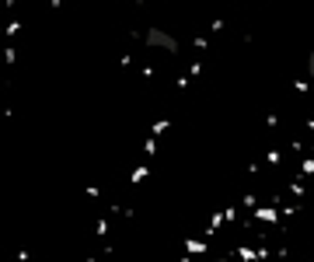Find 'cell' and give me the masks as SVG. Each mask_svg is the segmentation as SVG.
Here are the masks:
<instances>
[{"instance_id":"obj_1","label":"cell","mask_w":314,"mask_h":262,"mask_svg":"<svg viewBox=\"0 0 314 262\" xmlns=\"http://www.w3.org/2000/svg\"><path fill=\"white\" fill-rule=\"evenodd\" d=\"M147 46H161V49H178L175 35H168V32H161V28H150V32H147Z\"/></svg>"},{"instance_id":"obj_2","label":"cell","mask_w":314,"mask_h":262,"mask_svg":"<svg viewBox=\"0 0 314 262\" xmlns=\"http://www.w3.org/2000/svg\"><path fill=\"white\" fill-rule=\"evenodd\" d=\"M307 74L314 77V49H311V56H307Z\"/></svg>"},{"instance_id":"obj_3","label":"cell","mask_w":314,"mask_h":262,"mask_svg":"<svg viewBox=\"0 0 314 262\" xmlns=\"http://www.w3.org/2000/svg\"><path fill=\"white\" fill-rule=\"evenodd\" d=\"M216 262H223V259H216Z\"/></svg>"}]
</instances>
